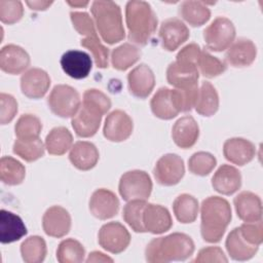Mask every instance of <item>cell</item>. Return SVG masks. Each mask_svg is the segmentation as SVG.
Segmentation results:
<instances>
[{
	"mask_svg": "<svg viewBox=\"0 0 263 263\" xmlns=\"http://www.w3.org/2000/svg\"><path fill=\"white\" fill-rule=\"evenodd\" d=\"M111 108V100L103 91L89 88L83 93V101L71 123L75 134L80 138H89L97 134L102 117Z\"/></svg>",
	"mask_w": 263,
	"mask_h": 263,
	"instance_id": "cell-1",
	"label": "cell"
},
{
	"mask_svg": "<svg viewBox=\"0 0 263 263\" xmlns=\"http://www.w3.org/2000/svg\"><path fill=\"white\" fill-rule=\"evenodd\" d=\"M192 238L181 232H174L166 236L153 238L146 247L145 257L149 263H167L184 261L194 252Z\"/></svg>",
	"mask_w": 263,
	"mask_h": 263,
	"instance_id": "cell-2",
	"label": "cell"
},
{
	"mask_svg": "<svg viewBox=\"0 0 263 263\" xmlns=\"http://www.w3.org/2000/svg\"><path fill=\"white\" fill-rule=\"evenodd\" d=\"M200 217V233L203 240L219 242L232 218L230 204L223 197L210 196L201 202Z\"/></svg>",
	"mask_w": 263,
	"mask_h": 263,
	"instance_id": "cell-3",
	"label": "cell"
},
{
	"mask_svg": "<svg viewBox=\"0 0 263 263\" xmlns=\"http://www.w3.org/2000/svg\"><path fill=\"white\" fill-rule=\"evenodd\" d=\"M125 22L128 40L141 46L150 41L157 28L156 14L146 1H128L125 6Z\"/></svg>",
	"mask_w": 263,
	"mask_h": 263,
	"instance_id": "cell-4",
	"label": "cell"
},
{
	"mask_svg": "<svg viewBox=\"0 0 263 263\" xmlns=\"http://www.w3.org/2000/svg\"><path fill=\"white\" fill-rule=\"evenodd\" d=\"M90 10L97 31L104 42L115 44L124 39L125 31L118 4L113 1H93Z\"/></svg>",
	"mask_w": 263,
	"mask_h": 263,
	"instance_id": "cell-5",
	"label": "cell"
},
{
	"mask_svg": "<svg viewBox=\"0 0 263 263\" xmlns=\"http://www.w3.org/2000/svg\"><path fill=\"white\" fill-rule=\"evenodd\" d=\"M50 111L62 118L73 117L81 106L78 91L67 84H58L50 91L47 98Z\"/></svg>",
	"mask_w": 263,
	"mask_h": 263,
	"instance_id": "cell-6",
	"label": "cell"
},
{
	"mask_svg": "<svg viewBox=\"0 0 263 263\" xmlns=\"http://www.w3.org/2000/svg\"><path fill=\"white\" fill-rule=\"evenodd\" d=\"M152 181L150 176L140 170H134L124 173L118 185V191L123 200L129 201L134 199L146 200L152 192Z\"/></svg>",
	"mask_w": 263,
	"mask_h": 263,
	"instance_id": "cell-7",
	"label": "cell"
},
{
	"mask_svg": "<svg viewBox=\"0 0 263 263\" xmlns=\"http://www.w3.org/2000/svg\"><path fill=\"white\" fill-rule=\"evenodd\" d=\"M235 34L233 23L225 16H218L203 30V39L210 50L220 52L232 44Z\"/></svg>",
	"mask_w": 263,
	"mask_h": 263,
	"instance_id": "cell-8",
	"label": "cell"
},
{
	"mask_svg": "<svg viewBox=\"0 0 263 263\" xmlns=\"http://www.w3.org/2000/svg\"><path fill=\"white\" fill-rule=\"evenodd\" d=\"M185 174L184 160L178 154L167 153L161 156L153 170L156 182L162 186L178 184Z\"/></svg>",
	"mask_w": 263,
	"mask_h": 263,
	"instance_id": "cell-9",
	"label": "cell"
},
{
	"mask_svg": "<svg viewBox=\"0 0 263 263\" xmlns=\"http://www.w3.org/2000/svg\"><path fill=\"white\" fill-rule=\"evenodd\" d=\"M99 245L112 254L122 253L130 242L128 230L119 222H109L104 224L98 234Z\"/></svg>",
	"mask_w": 263,
	"mask_h": 263,
	"instance_id": "cell-10",
	"label": "cell"
},
{
	"mask_svg": "<svg viewBox=\"0 0 263 263\" xmlns=\"http://www.w3.org/2000/svg\"><path fill=\"white\" fill-rule=\"evenodd\" d=\"M150 107L157 118L163 120L175 118L181 112L177 89L160 87L152 97Z\"/></svg>",
	"mask_w": 263,
	"mask_h": 263,
	"instance_id": "cell-11",
	"label": "cell"
},
{
	"mask_svg": "<svg viewBox=\"0 0 263 263\" xmlns=\"http://www.w3.org/2000/svg\"><path fill=\"white\" fill-rule=\"evenodd\" d=\"M134 123L129 115L122 110L112 111L105 119L103 134L111 142H122L133 133Z\"/></svg>",
	"mask_w": 263,
	"mask_h": 263,
	"instance_id": "cell-12",
	"label": "cell"
},
{
	"mask_svg": "<svg viewBox=\"0 0 263 263\" xmlns=\"http://www.w3.org/2000/svg\"><path fill=\"white\" fill-rule=\"evenodd\" d=\"M158 35L162 47L167 51H174L188 40L190 33L181 20L171 17L161 23Z\"/></svg>",
	"mask_w": 263,
	"mask_h": 263,
	"instance_id": "cell-13",
	"label": "cell"
},
{
	"mask_svg": "<svg viewBox=\"0 0 263 263\" xmlns=\"http://www.w3.org/2000/svg\"><path fill=\"white\" fill-rule=\"evenodd\" d=\"M119 200L114 192L109 189H97L89 199V211L93 217L100 220L113 218L118 214Z\"/></svg>",
	"mask_w": 263,
	"mask_h": 263,
	"instance_id": "cell-14",
	"label": "cell"
},
{
	"mask_svg": "<svg viewBox=\"0 0 263 263\" xmlns=\"http://www.w3.org/2000/svg\"><path fill=\"white\" fill-rule=\"evenodd\" d=\"M50 86V77L40 68H31L21 77L22 92L29 99L38 100L45 96Z\"/></svg>",
	"mask_w": 263,
	"mask_h": 263,
	"instance_id": "cell-15",
	"label": "cell"
},
{
	"mask_svg": "<svg viewBox=\"0 0 263 263\" xmlns=\"http://www.w3.org/2000/svg\"><path fill=\"white\" fill-rule=\"evenodd\" d=\"M42 227L48 236L63 237L71 229V216L63 206H50L42 217Z\"/></svg>",
	"mask_w": 263,
	"mask_h": 263,
	"instance_id": "cell-16",
	"label": "cell"
},
{
	"mask_svg": "<svg viewBox=\"0 0 263 263\" xmlns=\"http://www.w3.org/2000/svg\"><path fill=\"white\" fill-rule=\"evenodd\" d=\"M129 92L139 99H146L155 85V77L151 68L146 64L135 67L127 75Z\"/></svg>",
	"mask_w": 263,
	"mask_h": 263,
	"instance_id": "cell-17",
	"label": "cell"
},
{
	"mask_svg": "<svg viewBox=\"0 0 263 263\" xmlns=\"http://www.w3.org/2000/svg\"><path fill=\"white\" fill-rule=\"evenodd\" d=\"M61 66L63 71L71 78L83 79L89 75L92 61L87 52L71 49L62 55Z\"/></svg>",
	"mask_w": 263,
	"mask_h": 263,
	"instance_id": "cell-18",
	"label": "cell"
},
{
	"mask_svg": "<svg viewBox=\"0 0 263 263\" xmlns=\"http://www.w3.org/2000/svg\"><path fill=\"white\" fill-rule=\"evenodd\" d=\"M30 66V55L21 46L7 44L0 50V68L8 74L16 75Z\"/></svg>",
	"mask_w": 263,
	"mask_h": 263,
	"instance_id": "cell-19",
	"label": "cell"
},
{
	"mask_svg": "<svg viewBox=\"0 0 263 263\" xmlns=\"http://www.w3.org/2000/svg\"><path fill=\"white\" fill-rule=\"evenodd\" d=\"M143 225L146 232L161 234L171 229L173 220L166 208L160 204L147 203L143 212Z\"/></svg>",
	"mask_w": 263,
	"mask_h": 263,
	"instance_id": "cell-20",
	"label": "cell"
},
{
	"mask_svg": "<svg viewBox=\"0 0 263 263\" xmlns=\"http://www.w3.org/2000/svg\"><path fill=\"white\" fill-rule=\"evenodd\" d=\"M257 55V47L247 38H238L227 48L225 61L232 67L242 68L253 64Z\"/></svg>",
	"mask_w": 263,
	"mask_h": 263,
	"instance_id": "cell-21",
	"label": "cell"
},
{
	"mask_svg": "<svg viewBox=\"0 0 263 263\" xmlns=\"http://www.w3.org/2000/svg\"><path fill=\"white\" fill-rule=\"evenodd\" d=\"M223 154L228 161L241 166L253 160L256 154V147L247 139L231 138L225 141Z\"/></svg>",
	"mask_w": 263,
	"mask_h": 263,
	"instance_id": "cell-22",
	"label": "cell"
},
{
	"mask_svg": "<svg viewBox=\"0 0 263 263\" xmlns=\"http://www.w3.org/2000/svg\"><path fill=\"white\" fill-rule=\"evenodd\" d=\"M199 71L196 66L179 63H171L166 69V80L176 88L185 89L197 85Z\"/></svg>",
	"mask_w": 263,
	"mask_h": 263,
	"instance_id": "cell-23",
	"label": "cell"
},
{
	"mask_svg": "<svg viewBox=\"0 0 263 263\" xmlns=\"http://www.w3.org/2000/svg\"><path fill=\"white\" fill-rule=\"evenodd\" d=\"M237 217L246 222H257L262 219V202L260 197L251 192L242 191L233 199Z\"/></svg>",
	"mask_w": 263,
	"mask_h": 263,
	"instance_id": "cell-24",
	"label": "cell"
},
{
	"mask_svg": "<svg viewBox=\"0 0 263 263\" xmlns=\"http://www.w3.org/2000/svg\"><path fill=\"white\" fill-rule=\"evenodd\" d=\"M172 137L178 147L182 149L191 148L198 140L199 126L192 116H183L173 125Z\"/></svg>",
	"mask_w": 263,
	"mask_h": 263,
	"instance_id": "cell-25",
	"label": "cell"
},
{
	"mask_svg": "<svg viewBox=\"0 0 263 263\" xmlns=\"http://www.w3.org/2000/svg\"><path fill=\"white\" fill-rule=\"evenodd\" d=\"M213 188L223 195L235 193L241 186L240 172L229 164H222L212 178Z\"/></svg>",
	"mask_w": 263,
	"mask_h": 263,
	"instance_id": "cell-26",
	"label": "cell"
},
{
	"mask_svg": "<svg viewBox=\"0 0 263 263\" xmlns=\"http://www.w3.org/2000/svg\"><path fill=\"white\" fill-rule=\"evenodd\" d=\"M28 230L22 218L12 212L0 211V241L10 243L20 240Z\"/></svg>",
	"mask_w": 263,
	"mask_h": 263,
	"instance_id": "cell-27",
	"label": "cell"
},
{
	"mask_svg": "<svg viewBox=\"0 0 263 263\" xmlns=\"http://www.w3.org/2000/svg\"><path fill=\"white\" fill-rule=\"evenodd\" d=\"M69 159L76 168L80 171H89L98 163L99 151L92 143L78 141L71 147Z\"/></svg>",
	"mask_w": 263,
	"mask_h": 263,
	"instance_id": "cell-28",
	"label": "cell"
},
{
	"mask_svg": "<svg viewBox=\"0 0 263 263\" xmlns=\"http://www.w3.org/2000/svg\"><path fill=\"white\" fill-rule=\"evenodd\" d=\"M225 247L231 259L236 261H247L252 259L258 252L259 246L250 245L241 236L239 227H236L228 234Z\"/></svg>",
	"mask_w": 263,
	"mask_h": 263,
	"instance_id": "cell-29",
	"label": "cell"
},
{
	"mask_svg": "<svg viewBox=\"0 0 263 263\" xmlns=\"http://www.w3.org/2000/svg\"><path fill=\"white\" fill-rule=\"evenodd\" d=\"M180 16L192 27L204 25L211 17V10L202 1H183L179 6Z\"/></svg>",
	"mask_w": 263,
	"mask_h": 263,
	"instance_id": "cell-30",
	"label": "cell"
},
{
	"mask_svg": "<svg viewBox=\"0 0 263 263\" xmlns=\"http://www.w3.org/2000/svg\"><path fill=\"white\" fill-rule=\"evenodd\" d=\"M195 111L205 117L213 116L219 109V96L212 83L204 81L198 90Z\"/></svg>",
	"mask_w": 263,
	"mask_h": 263,
	"instance_id": "cell-31",
	"label": "cell"
},
{
	"mask_svg": "<svg viewBox=\"0 0 263 263\" xmlns=\"http://www.w3.org/2000/svg\"><path fill=\"white\" fill-rule=\"evenodd\" d=\"M73 144V137L65 126L53 127L45 138V149L51 155H63Z\"/></svg>",
	"mask_w": 263,
	"mask_h": 263,
	"instance_id": "cell-32",
	"label": "cell"
},
{
	"mask_svg": "<svg viewBox=\"0 0 263 263\" xmlns=\"http://www.w3.org/2000/svg\"><path fill=\"white\" fill-rule=\"evenodd\" d=\"M198 210V200L188 193L179 195L173 202L174 214L177 220L183 224L194 222L197 218Z\"/></svg>",
	"mask_w": 263,
	"mask_h": 263,
	"instance_id": "cell-33",
	"label": "cell"
},
{
	"mask_svg": "<svg viewBox=\"0 0 263 263\" xmlns=\"http://www.w3.org/2000/svg\"><path fill=\"white\" fill-rule=\"evenodd\" d=\"M141 58V50L132 43H123L111 52V64L118 71H125Z\"/></svg>",
	"mask_w": 263,
	"mask_h": 263,
	"instance_id": "cell-34",
	"label": "cell"
},
{
	"mask_svg": "<svg viewBox=\"0 0 263 263\" xmlns=\"http://www.w3.org/2000/svg\"><path fill=\"white\" fill-rule=\"evenodd\" d=\"M26 168L22 162L11 156H3L0 160V180L9 186L23 183Z\"/></svg>",
	"mask_w": 263,
	"mask_h": 263,
	"instance_id": "cell-35",
	"label": "cell"
},
{
	"mask_svg": "<svg viewBox=\"0 0 263 263\" xmlns=\"http://www.w3.org/2000/svg\"><path fill=\"white\" fill-rule=\"evenodd\" d=\"M45 240L38 235L26 238L21 245V255L26 263H41L46 257Z\"/></svg>",
	"mask_w": 263,
	"mask_h": 263,
	"instance_id": "cell-36",
	"label": "cell"
},
{
	"mask_svg": "<svg viewBox=\"0 0 263 263\" xmlns=\"http://www.w3.org/2000/svg\"><path fill=\"white\" fill-rule=\"evenodd\" d=\"M42 129L40 119L34 114H23L14 125V133L18 140L31 141L39 138Z\"/></svg>",
	"mask_w": 263,
	"mask_h": 263,
	"instance_id": "cell-37",
	"label": "cell"
},
{
	"mask_svg": "<svg viewBox=\"0 0 263 263\" xmlns=\"http://www.w3.org/2000/svg\"><path fill=\"white\" fill-rule=\"evenodd\" d=\"M146 204V200L134 199L127 201V203L123 208L122 218L135 232H146L145 227L143 225V212Z\"/></svg>",
	"mask_w": 263,
	"mask_h": 263,
	"instance_id": "cell-38",
	"label": "cell"
},
{
	"mask_svg": "<svg viewBox=\"0 0 263 263\" xmlns=\"http://www.w3.org/2000/svg\"><path fill=\"white\" fill-rule=\"evenodd\" d=\"M85 250L74 238H67L60 242L57 250V259L60 263H80L84 260Z\"/></svg>",
	"mask_w": 263,
	"mask_h": 263,
	"instance_id": "cell-39",
	"label": "cell"
},
{
	"mask_svg": "<svg viewBox=\"0 0 263 263\" xmlns=\"http://www.w3.org/2000/svg\"><path fill=\"white\" fill-rule=\"evenodd\" d=\"M44 150L45 146L39 138L31 141H22L16 139L12 147L13 153L28 162L41 158L44 155Z\"/></svg>",
	"mask_w": 263,
	"mask_h": 263,
	"instance_id": "cell-40",
	"label": "cell"
},
{
	"mask_svg": "<svg viewBox=\"0 0 263 263\" xmlns=\"http://www.w3.org/2000/svg\"><path fill=\"white\" fill-rule=\"evenodd\" d=\"M217 164L216 157L210 152L198 151L191 155L188 160V168L190 173L196 176H208Z\"/></svg>",
	"mask_w": 263,
	"mask_h": 263,
	"instance_id": "cell-41",
	"label": "cell"
},
{
	"mask_svg": "<svg viewBox=\"0 0 263 263\" xmlns=\"http://www.w3.org/2000/svg\"><path fill=\"white\" fill-rule=\"evenodd\" d=\"M80 45L87 48L95 60V64L98 68L105 69L109 66V48L102 44L98 35L87 36L80 40Z\"/></svg>",
	"mask_w": 263,
	"mask_h": 263,
	"instance_id": "cell-42",
	"label": "cell"
},
{
	"mask_svg": "<svg viewBox=\"0 0 263 263\" xmlns=\"http://www.w3.org/2000/svg\"><path fill=\"white\" fill-rule=\"evenodd\" d=\"M226 64L218 58L212 55L205 48L200 51L197 69L206 78H214L221 75L226 70Z\"/></svg>",
	"mask_w": 263,
	"mask_h": 263,
	"instance_id": "cell-43",
	"label": "cell"
},
{
	"mask_svg": "<svg viewBox=\"0 0 263 263\" xmlns=\"http://www.w3.org/2000/svg\"><path fill=\"white\" fill-rule=\"evenodd\" d=\"M23 14L24 7L21 1H0V21L3 24H15L23 17Z\"/></svg>",
	"mask_w": 263,
	"mask_h": 263,
	"instance_id": "cell-44",
	"label": "cell"
},
{
	"mask_svg": "<svg viewBox=\"0 0 263 263\" xmlns=\"http://www.w3.org/2000/svg\"><path fill=\"white\" fill-rule=\"evenodd\" d=\"M71 22L73 24L74 29L80 34L84 35L85 37L96 35L97 30L95 28L93 21L89 16L87 12L84 11H71L70 12Z\"/></svg>",
	"mask_w": 263,
	"mask_h": 263,
	"instance_id": "cell-45",
	"label": "cell"
},
{
	"mask_svg": "<svg viewBox=\"0 0 263 263\" xmlns=\"http://www.w3.org/2000/svg\"><path fill=\"white\" fill-rule=\"evenodd\" d=\"M241 236L247 242L254 246H260L263 241V226L262 221L243 223L239 226Z\"/></svg>",
	"mask_w": 263,
	"mask_h": 263,
	"instance_id": "cell-46",
	"label": "cell"
},
{
	"mask_svg": "<svg viewBox=\"0 0 263 263\" xmlns=\"http://www.w3.org/2000/svg\"><path fill=\"white\" fill-rule=\"evenodd\" d=\"M0 122L1 124L9 123L17 113V102L8 93H0Z\"/></svg>",
	"mask_w": 263,
	"mask_h": 263,
	"instance_id": "cell-47",
	"label": "cell"
},
{
	"mask_svg": "<svg viewBox=\"0 0 263 263\" xmlns=\"http://www.w3.org/2000/svg\"><path fill=\"white\" fill-rule=\"evenodd\" d=\"M193 262L204 263V262H228L224 252L219 247H206L201 249Z\"/></svg>",
	"mask_w": 263,
	"mask_h": 263,
	"instance_id": "cell-48",
	"label": "cell"
},
{
	"mask_svg": "<svg viewBox=\"0 0 263 263\" xmlns=\"http://www.w3.org/2000/svg\"><path fill=\"white\" fill-rule=\"evenodd\" d=\"M200 47L196 43H189L186 46H184L177 54L176 61L179 63L192 65L197 67L198 59L200 55Z\"/></svg>",
	"mask_w": 263,
	"mask_h": 263,
	"instance_id": "cell-49",
	"label": "cell"
},
{
	"mask_svg": "<svg viewBox=\"0 0 263 263\" xmlns=\"http://www.w3.org/2000/svg\"><path fill=\"white\" fill-rule=\"evenodd\" d=\"M86 262L87 263H89V262H113V259L106 256L105 254H103L101 252L95 251V252H91L88 255V258L86 259Z\"/></svg>",
	"mask_w": 263,
	"mask_h": 263,
	"instance_id": "cell-50",
	"label": "cell"
},
{
	"mask_svg": "<svg viewBox=\"0 0 263 263\" xmlns=\"http://www.w3.org/2000/svg\"><path fill=\"white\" fill-rule=\"evenodd\" d=\"M53 2L52 1H26V4L32 10H45L47 9Z\"/></svg>",
	"mask_w": 263,
	"mask_h": 263,
	"instance_id": "cell-51",
	"label": "cell"
},
{
	"mask_svg": "<svg viewBox=\"0 0 263 263\" xmlns=\"http://www.w3.org/2000/svg\"><path fill=\"white\" fill-rule=\"evenodd\" d=\"M67 3H68L69 5H71V6H74V7H77V6L82 7V6H86V5L88 4V1H84V2H82V1H79V2H77V1H74V2H72V1H67Z\"/></svg>",
	"mask_w": 263,
	"mask_h": 263,
	"instance_id": "cell-52",
	"label": "cell"
}]
</instances>
